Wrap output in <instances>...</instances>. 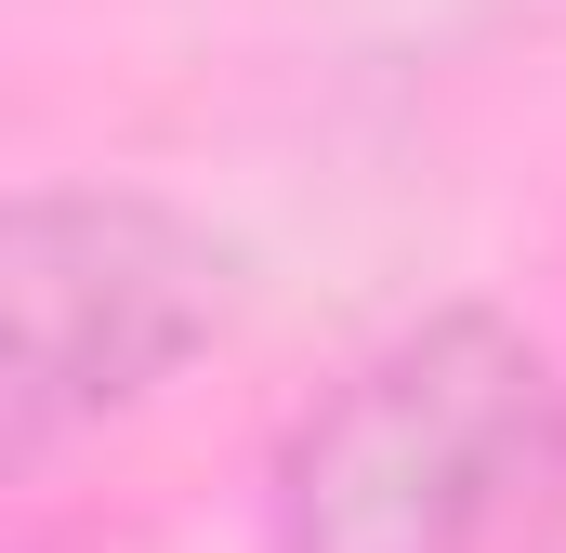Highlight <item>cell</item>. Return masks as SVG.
Segmentation results:
<instances>
[{"instance_id":"cell-2","label":"cell","mask_w":566,"mask_h":553,"mask_svg":"<svg viewBox=\"0 0 566 553\" xmlns=\"http://www.w3.org/2000/svg\"><path fill=\"white\" fill-rule=\"evenodd\" d=\"M0 316H13L0 448L13 474H40L66 435L145 409L185 356L224 343L238 238H211L145 185H27L0 211Z\"/></svg>"},{"instance_id":"cell-3","label":"cell","mask_w":566,"mask_h":553,"mask_svg":"<svg viewBox=\"0 0 566 553\" xmlns=\"http://www.w3.org/2000/svg\"><path fill=\"white\" fill-rule=\"evenodd\" d=\"M514 553H566V448H554V488H541V514H527V541Z\"/></svg>"},{"instance_id":"cell-1","label":"cell","mask_w":566,"mask_h":553,"mask_svg":"<svg viewBox=\"0 0 566 553\" xmlns=\"http://www.w3.org/2000/svg\"><path fill=\"white\" fill-rule=\"evenodd\" d=\"M566 448V383L501 303L382 330L277 435L264 553H514Z\"/></svg>"}]
</instances>
